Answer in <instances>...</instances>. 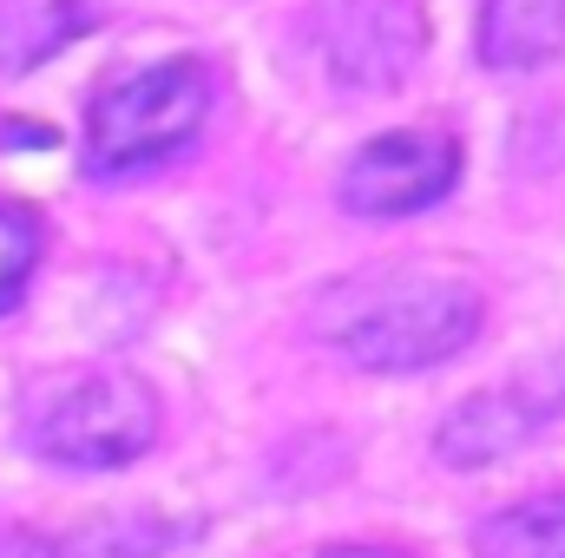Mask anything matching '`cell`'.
I'll return each instance as SVG.
<instances>
[{
  "mask_svg": "<svg viewBox=\"0 0 565 558\" xmlns=\"http://www.w3.org/2000/svg\"><path fill=\"white\" fill-rule=\"evenodd\" d=\"M211 112V73L198 60H151L119 79L99 86L93 112H86V171L93 178H119L145 171L158 158H171Z\"/></svg>",
  "mask_w": 565,
  "mask_h": 558,
  "instance_id": "cell-2",
  "label": "cell"
},
{
  "mask_svg": "<svg viewBox=\"0 0 565 558\" xmlns=\"http://www.w3.org/2000/svg\"><path fill=\"white\" fill-rule=\"evenodd\" d=\"M40 264V224L20 204H0V315L26 296V277Z\"/></svg>",
  "mask_w": 565,
  "mask_h": 558,
  "instance_id": "cell-10",
  "label": "cell"
},
{
  "mask_svg": "<svg viewBox=\"0 0 565 558\" xmlns=\"http://www.w3.org/2000/svg\"><path fill=\"white\" fill-rule=\"evenodd\" d=\"M0 558H60V546H46L40 533H0Z\"/></svg>",
  "mask_w": 565,
  "mask_h": 558,
  "instance_id": "cell-12",
  "label": "cell"
},
{
  "mask_svg": "<svg viewBox=\"0 0 565 558\" xmlns=\"http://www.w3.org/2000/svg\"><path fill=\"white\" fill-rule=\"evenodd\" d=\"M427 46V20L415 0H322L316 7V53L349 86L402 79Z\"/></svg>",
  "mask_w": 565,
  "mask_h": 558,
  "instance_id": "cell-4",
  "label": "cell"
},
{
  "mask_svg": "<svg viewBox=\"0 0 565 558\" xmlns=\"http://www.w3.org/2000/svg\"><path fill=\"white\" fill-rule=\"evenodd\" d=\"M329 558H402V552H375V546H349V552H329Z\"/></svg>",
  "mask_w": 565,
  "mask_h": 558,
  "instance_id": "cell-13",
  "label": "cell"
},
{
  "mask_svg": "<svg viewBox=\"0 0 565 558\" xmlns=\"http://www.w3.org/2000/svg\"><path fill=\"white\" fill-rule=\"evenodd\" d=\"M559 415H565V362H553V368H533V375H520L507 388H487V395L460 401L454 415L440 420L434 447L454 466H487V460L526 447L540 427H553Z\"/></svg>",
  "mask_w": 565,
  "mask_h": 558,
  "instance_id": "cell-6",
  "label": "cell"
},
{
  "mask_svg": "<svg viewBox=\"0 0 565 558\" xmlns=\"http://www.w3.org/2000/svg\"><path fill=\"white\" fill-rule=\"evenodd\" d=\"M565 53V0H487L480 13V60L487 66H540Z\"/></svg>",
  "mask_w": 565,
  "mask_h": 558,
  "instance_id": "cell-7",
  "label": "cell"
},
{
  "mask_svg": "<svg viewBox=\"0 0 565 558\" xmlns=\"http://www.w3.org/2000/svg\"><path fill=\"white\" fill-rule=\"evenodd\" d=\"M322 335L355 368H434L480 335V296L460 277L388 264L335 282L322 296Z\"/></svg>",
  "mask_w": 565,
  "mask_h": 558,
  "instance_id": "cell-1",
  "label": "cell"
},
{
  "mask_svg": "<svg viewBox=\"0 0 565 558\" xmlns=\"http://www.w3.org/2000/svg\"><path fill=\"white\" fill-rule=\"evenodd\" d=\"M171 546V526L158 519H132V526H93L86 558H158Z\"/></svg>",
  "mask_w": 565,
  "mask_h": 558,
  "instance_id": "cell-11",
  "label": "cell"
},
{
  "mask_svg": "<svg viewBox=\"0 0 565 558\" xmlns=\"http://www.w3.org/2000/svg\"><path fill=\"white\" fill-rule=\"evenodd\" d=\"M93 26V0H0V66L26 73Z\"/></svg>",
  "mask_w": 565,
  "mask_h": 558,
  "instance_id": "cell-8",
  "label": "cell"
},
{
  "mask_svg": "<svg viewBox=\"0 0 565 558\" xmlns=\"http://www.w3.org/2000/svg\"><path fill=\"white\" fill-rule=\"evenodd\" d=\"M158 433V401L139 375H66L26 401V440L53 466H126Z\"/></svg>",
  "mask_w": 565,
  "mask_h": 558,
  "instance_id": "cell-3",
  "label": "cell"
},
{
  "mask_svg": "<svg viewBox=\"0 0 565 558\" xmlns=\"http://www.w3.org/2000/svg\"><path fill=\"white\" fill-rule=\"evenodd\" d=\"M473 552L480 558H565V493H546V500L493 513L480 526Z\"/></svg>",
  "mask_w": 565,
  "mask_h": 558,
  "instance_id": "cell-9",
  "label": "cell"
},
{
  "mask_svg": "<svg viewBox=\"0 0 565 558\" xmlns=\"http://www.w3.org/2000/svg\"><path fill=\"white\" fill-rule=\"evenodd\" d=\"M460 178V144L447 132H388L362 144L355 164L342 171V204L362 217H408L454 191Z\"/></svg>",
  "mask_w": 565,
  "mask_h": 558,
  "instance_id": "cell-5",
  "label": "cell"
}]
</instances>
